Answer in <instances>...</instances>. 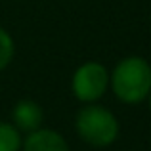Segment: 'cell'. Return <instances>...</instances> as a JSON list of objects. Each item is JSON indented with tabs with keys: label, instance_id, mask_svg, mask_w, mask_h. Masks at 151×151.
Masks as SVG:
<instances>
[{
	"label": "cell",
	"instance_id": "obj_3",
	"mask_svg": "<svg viewBox=\"0 0 151 151\" xmlns=\"http://www.w3.org/2000/svg\"><path fill=\"white\" fill-rule=\"evenodd\" d=\"M109 82L105 67L100 63H84L73 77V92L81 101H96L103 96Z\"/></svg>",
	"mask_w": 151,
	"mask_h": 151
},
{
	"label": "cell",
	"instance_id": "obj_2",
	"mask_svg": "<svg viewBox=\"0 0 151 151\" xmlns=\"http://www.w3.org/2000/svg\"><path fill=\"white\" fill-rule=\"evenodd\" d=\"M77 132L90 145L103 147L115 142L119 134V122L105 107L86 105L77 115Z\"/></svg>",
	"mask_w": 151,
	"mask_h": 151
},
{
	"label": "cell",
	"instance_id": "obj_1",
	"mask_svg": "<svg viewBox=\"0 0 151 151\" xmlns=\"http://www.w3.org/2000/svg\"><path fill=\"white\" fill-rule=\"evenodd\" d=\"M115 96L124 103H140L151 92V65L144 58H126L111 77Z\"/></svg>",
	"mask_w": 151,
	"mask_h": 151
},
{
	"label": "cell",
	"instance_id": "obj_7",
	"mask_svg": "<svg viewBox=\"0 0 151 151\" xmlns=\"http://www.w3.org/2000/svg\"><path fill=\"white\" fill-rule=\"evenodd\" d=\"M14 58V40L6 31L0 27V71L8 67V63Z\"/></svg>",
	"mask_w": 151,
	"mask_h": 151
},
{
	"label": "cell",
	"instance_id": "obj_8",
	"mask_svg": "<svg viewBox=\"0 0 151 151\" xmlns=\"http://www.w3.org/2000/svg\"><path fill=\"white\" fill-rule=\"evenodd\" d=\"M149 107H151V98H149Z\"/></svg>",
	"mask_w": 151,
	"mask_h": 151
},
{
	"label": "cell",
	"instance_id": "obj_6",
	"mask_svg": "<svg viewBox=\"0 0 151 151\" xmlns=\"http://www.w3.org/2000/svg\"><path fill=\"white\" fill-rule=\"evenodd\" d=\"M21 138L14 124L0 122V151H19Z\"/></svg>",
	"mask_w": 151,
	"mask_h": 151
},
{
	"label": "cell",
	"instance_id": "obj_4",
	"mask_svg": "<svg viewBox=\"0 0 151 151\" xmlns=\"http://www.w3.org/2000/svg\"><path fill=\"white\" fill-rule=\"evenodd\" d=\"M23 151H69L67 142L58 132L48 128H38L35 132H29Z\"/></svg>",
	"mask_w": 151,
	"mask_h": 151
},
{
	"label": "cell",
	"instance_id": "obj_5",
	"mask_svg": "<svg viewBox=\"0 0 151 151\" xmlns=\"http://www.w3.org/2000/svg\"><path fill=\"white\" fill-rule=\"evenodd\" d=\"M14 122L23 132H35L42 124V109L31 100H21L14 107Z\"/></svg>",
	"mask_w": 151,
	"mask_h": 151
}]
</instances>
